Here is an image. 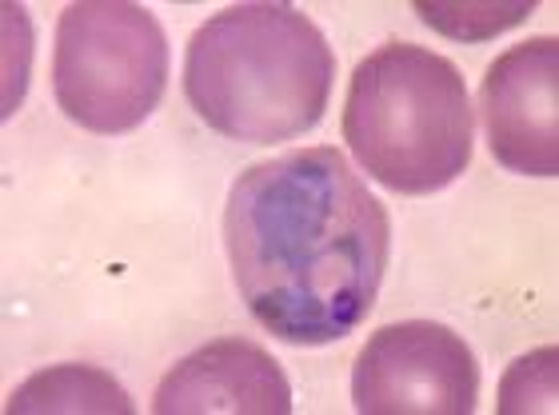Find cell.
<instances>
[{
    "label": "cell",
    "instance_id": "4",
    "mask_svg": "<svg viewBox=\"0 0 559 415\" xmlns=\"http://www.w3.org/2000/svg\"><path fill=\"white\" fill-rule=\"evenodd\" d=\"M168 84V36L129 0H76L60 12L52 96L72 124L96 137L132 132L156 112Z\"/></svg>",
    "mask_w": 559,
    "mask_h": 415
},
{
    "label": "cell",
    "instance_id": "6",
    "mask_svg": "<svg viewBox=\"0 0 559 415\" xmlns=\"http://www.w3.org/2000/svg\"><path fill=\"white\" fill-rule=\"evenodd\" d=\"M491 161L520 176H559V40L536 36L491 60L484 76Z\"/></svg>",
    "mask_w": 559,
    "mask_h": 415
},
{
    "label": "cell",
    "instance_id": "3",
    "mask_svg": "<svg viewBox=\"0 0 559 415\" xmlns=\"http://www.w3.org/2000/svg\"><path fill=\"white\" fill-rule=\"evenodd\" d=\"M340 128L376 185L396 197H431L467 173L476 116L452 60L388 40L352 72Z\"/></svg>",
    "mask_w": 559,
    "mask_h": 415
},
{
    "label": "cell",
    "instance_id": "5",
    "mask_svg": "<svg viewBox=\"0 0 559 415\" xmlns=\"http://www.w3.org/2000/svg\"><path fill=\"white\" fill-rule=\"evenodd\" d=\"M479 364L464 335L436 320L384 323L352 364L360 415H472Z\"/></svg>",
    "mask_w": 559,
    "mask_h": 415
},
{
    "label": "cell",
    "instance_id": "10",
    "mask_svg": "<svg viewBox=\"0 0 559 415\" xmlns=\"http://www.w3.org/2000/svg\"><path fill=\"white\" fill-rule=\"evenodd\" d=\"M556 359V347H539L532 356L515 359L512 371H508V380L500 388V415L508 412H536V392L539 400L548 404V412H556V376H544V383L536 380V371Z\"/></svg>",
    "mask_w": 559,
    "mask_h": 415
},
{
    "label": "cell",
    "instance_id": "2",
    "mask_svg": "<svg viewBox=\"0 0 559 415\" xmlns=\"http://www.w3.org/2000/svg\"><path fill=\"white\" fill-rule=\"evenodd\" d=\"M336 57L312 16L252 0L200 24L185 52L192 112L240 144H288L328 112Z\"/></svg>",
    "mask_w": 559,
    "mask_h": 415
},
{
    "label": "cell",
    "instance_id": "1",
    "mask_svg": "<svg viewBox=\"0 0 559 415\" xmlns=\"http://www.w3.org/2000/svg\"><path fill=\"white\" fill-rule=\"evenodd\" d=\"M224 248L240 300L292 347L352 335L376 308L392 220L344 152L296 149L236 176Z\"/></svg>",
    "mask_w": 559,
    "mask_h": 415
},
{
    "label": "cell",
    "instance_id": "7",
    "mask_svg": "<svg viewBox=\"0 0 559 415\" xmlns=\"http://www.w3.org/2000/svg\"><path fill=\"white\" fill-rule=\"evenodd\" d=\"M156 415H288L292 383L276 359L248 340L197 347L160 380Z\"/></svg>",
    "mask_w": 559,
    "mask_h": 415
},
{
    "label": "cell",
    "instance_id": "8",
    "mask_svg": "<svg viewBox=\"0 0 559 415\" xmlns=\"http://www.w3.org/2000/svg\"><path fill=\"white\" fill-rule=\"evenodd\" d=\"M9 415H132L136 404L108 371L88 368V364H60V368L36 371L33 380H24L4 404Z\"/></svg>",
    "mask_w": 559,
    "mask_h": 415
},
{
    "label": "cell",
    "instance_id": "9",
    "mask_svg": "<svg viewBox=\"0 0 559 415\" xmlns=\"http://www.w3.org/2000/svg\"><path fill=\"white\" fill-rule=\"evenodd\" d=\"M419 21L436 28L440 36L479 45L491 36L508 33L515 24H524L536 12V0H520V4H503V0H476V4H455V0H416Z\"/></svg>",
    "mask_w": 559,
    "mask_h": 415
}]
</instances>
